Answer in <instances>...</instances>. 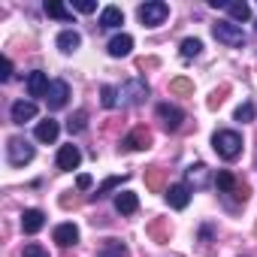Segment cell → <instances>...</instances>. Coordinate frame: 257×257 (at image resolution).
<instances>
[{
	"instance_id": "cell-1",
	"label": "cell",
	"mask_w": 257,
	"mask_h": 257,
	"mask_svg": "<svg viewBox=\"0 0 257 257\" xmlns=\"http://www.w3.org/2000/svg\"><path fill=\"white\" fill-rule=\"evenodd\" d=\"M212 149L218 152V158L236 161V158L242 155V137H239L236 131H218V134L212 137Z\"/></svg>"
},
{
	"instance_id": "cell-2",
	"label": "cell",
	"mask_w": 257,
	"mask_h": 257,
	"mask_svg": "<svg viewBox=\"0 0 257 257\" xmlns=\"http://www.w3.org/2000/svg\"><path fill=\"white\" fill-rule=\"evenodd\" d=\"M149 97V82L146 79H127L121 88H118V103L121 106H140L143 100Z\"/></svg>"
},
{
	"instance_id": "cell-3",
	"label": "cell",
	"mask_w": 257,
	"mask_h": 257,
	"mask_svg": "<svg viewBox=\"0 0 257 257\" xmlns=\"http://www.w3.org/2000/svg\"><path fill=\"white\" fill-rule=\"evenodd\" d=\"M212 34H215L218 43H224L230 49H242L245 40H248L245 31H242V25H236V22H218V25H212Z\"/></svg>"
},
{
	"instance_id": "cell-4",
	"label": "cell",
	"mask_w": 257,
	"mask_h": 257,
	"mask_svg": "<svg viewBox=\"0 0 257 257\" xmlns=\"http://www.w3.org/2000/svg\"><path fill=\"white\" fill-rule=\"evenodd\" d=\"M7 161H10L13 167L31 164V161H34V146H31L25 137H13V140L7 143Z\"/></svg>"
},
{
	"instance_id": "cell-5",
	"label": "cell",
	"mask_w": 257,
	"mask_h": 257,
	"mask_svg": "<svg viewBox=\"0 0 257 257\" xmlns=\"http://www.w3.org/2000/svg\"><path fill=\"white\" fill-rule=\"evenodd\" d=\"M137 13H140V22H143L146 28H158V25H164V22H167L170 7L164 4V0H149V4H143Z\"/></svg>"
},
{
	"instance_id": "cell-6",
	"label": "cell",
	"mask_w": 257,
	"mask_h": 257,
	"mask_svg": "<svg viewBox=\"0 0 257 257\" xmlns=\"http://www.w3.org/2000/svg\"><path fill=\"white\" fill-rule=\"evenodd\" d=\"M215 185H218V191H221V194H233L239 203H245V200H248V188H245V185H239V179H236L233 173H227V170H221V173L215 176Z\"/></svg>"
},
{
	"instance_id": "cell-7",
	"label": "cell",
	"mask_w": 257,
	"mask_h": 257,
	"mask_svg": "<svg viewBox=\"0 0 257 257\" xmlns=\"http://www.w3.org/2000/svg\"><path fill=\"white\" fill-rule=\"evenodd\" d=\"M67 100H70V85H67L64 79H55V82H52V88H49V94H46L49 109H52V112H58V109H64V106H67Z\"/></svg>"
},
{
	"instance_id": "cell-8",
	"label": "cell",
	"mask_w": 257,
	"mask_h": 257,
	"mask_svg": "<svg viewBox=\"0 0 257 257\" xmlns=\"http://www.w3.org/2000/svg\"><path fill=\"white\" fill-rule=\"evenodd\" d=\"M79 164H82V152H79V146H61L58 149V170H64V173H73V170H79Z\"/></svg>"
},
{
	"instance_id": "cell-9",
	"label": "cell",
	"mask_w": 257,
	"mask_h": 257,
	"mask_svg": "<svg viewBox=\"0 0 257 257\" xmlns=\"http://www.w3.org/2000/svg\"><path fill=\"white\" fill-rule=\"evenodd\" d=\"M158 118H161V124L167 127V131H179L182 121H185V112L179 106H173V103H161L158 106Z\"/></svg>"
},
{
	"instance_id": "cell-10",
	"label": "cell",
	"mask_w": 257,
	"mask_h": 257,
	"mask_svg": "<svg viewBox=\"0 0 257 257\" xmlns=\"http://www.w3.org/2000/svg\"><path fill=\"white\" fill-rule=\"evenodd\" d=\"M106 52H109V58H127V55L134 52V37H131V34H115V37L109 40Z\"/></svg>"
},
{
	"instance_id": "cell-11",
	"label": "cell",
	"mask_w": 257,
	"mask_h": 257,
	"mask_svg": "<svg viewBox=\"0 0 257 257\" xmlns=\"http://www.w3.org/2000/svg\"><path fill=\"white\" fill-rule=\"evenodd\" d=\"M10 118H13V124L34 121V118H37V103H34V100H16L13 109H10Z\"/></svg>"
},
{
	"instance_id": "cell-12",
	"label": "cell",
	"mask_w": 257,
	"mask_h": 257,
	"mask_svg": "<svg viewBox=\"0 0 257 257\" xmlns=\"http://www.w3.org/2000/svg\"><path fill=\"white\" fill-rule=\"evenodd\" d=\"M55 242L61 245V248H70V245H76L79 242V227L73 224V221H64V224H58L55 227Z\"/></svg>"
},
{
	"instance_id": "cell-13",
	"label": "cell",
	"mask_w": 257,
	"mask_h": 257,
	"mask_svg": "<svg viewBox=\"0 0 257 257\" xmlns=\"http://www.w3.org/2000/svg\"><path fill=\"white\" fill-rule=\"evenodd\" d=\"M152 146V131H146V127H134L131 134L124 137V149H134V152H143Z\"/></svg>"
},
{
	"instance_id": "cell-14",
	"label": "cell",
	"mask_w": 257,
	"mask_h": 257,
	"mask_svg": "<svg viewBox=\"0 0 257 257\" xmlns=\"http://www.w3.org/2000/svg\"><path fill=\"white\" fill-rule=\"evenodd\" d=\"M43 227H46V215H43L40 209H25V212H22V230H25L28 236L40 233Z\"/></svg>"
},
{
	"instance_id": "cell-15",
	"label": "cell",
	"mask_w": 257,
	"mask_h": 257,
	"mask_svg": "<svg viewBox=\"0 0 257 257\" xmlns=\"http://www.w3.org/2000/svg\"><path fill=\"white\" fill-rule=\"evenodd\" d=\"M49 88H52V82H49V76H46L43 70H34V73L28 76V94H31V97H46Z\"/></svg>"
},
{
	"instance_id": "cell-16",
	"label": "cell",
	"mask_w": 257,
	"mask_h": 257,
	"mask_svg": "<svg viewBox=\"0 0 257 257\" xmlns=\"http://www.w3.org/2000/svg\"><path fill=\"white\" fill-rule=\"evenodd\" d=\"M167 203H170L173 209H185V206L191 203V188L182 185V182H179V185H170V188H167Z\"/></svg>"
},
{
	"instance_id": "cell-17",
	"label": "cell",
	"mask_w": 257,
	"mask_h": 257,
	"mask_svg": "<svg viewBox=\"0 0 257 257\" xmlns=\"http://www.w3.org/2000/svg\"><path fill=\"white\" fill-rule=\"evenodd\" d=\"M124 25V13L118 10V7H103L100 10V28L103 31H115V28H121Z\"/></svg>"
},
{
	"instance_id": "cell-18",
	"label": "cell",
	"mask_w": 257,
	"mask_h": 257,
	"mask_svg": "<svg viewBox=\"0 0 257 257\" xmlns=\"http://www.w3.org/2000/svg\"><path fill=\"white\" fill-rule=\"evenodd\" d=\"M185 179H188V188L194 185V188H206L209 185V167L206 164H191L188 170H185Z\"/></svg>"
},
{
	"instance_id": "cell-19",
	"label": "cell",
	"mask_w": 257,
	"mask_h": 257,
	"mask_svg": "<svg viewBox=\"0 0 257 257\" xmlns=\"http://www.w3.org/2000/svg\"><path fill=\"white\" fill-rule=\"evenodd\" d=\"M115 209H118L121 215H134V212L140 209V197H137L134 191H118V197H115Z\"/></svg>"
},
{
	"instance_id": "cell-20",
	"label": "cell",
	"mask_w": 257,
	"mask_h": 257,
	"mask_svg": "<svg viewBox=\"0 0 257 257\" xmlns=\"http://www.w3.org/2000/svg\"><path fill=\"white\" fill-rule=\"evenodd\" d=\"M58 134H61V124H58L55 118H46V121L37 124V140H40V143H55Z\"/></svg>"
},
{
	"instance_id": "cell-21",
	"label": "cell",
	"mask_w": 257,
	"mask_h": 257,
	"mask_svg": "<svg viewBox=\"0 0 257 257\" xmlns=\"http://www.w3.org/2000/svg\"><path fill=\"white\" fill-rule=\"evenodd\" d=\"M79 46H82V37H79L76 31H61V34H58V49H61L64 55H73Z\"/></svg>"
},
{
	"instance_id": "cell-22",
	"label": "cell",
	"mask_w": 257,
	"mask_h": 257,
	"mask_svg": "<svg viewBox=\"0 0 257 257\" xmlns=\"http://www.w3.org/2000/svg\"><path fill=\"white\" fill-rule=\"evenodd\" d=\"M97 257H131V251H127V245L118 242V239H106L103 248L97 251Z\"/></svg>"
},
{
	"instance_id": "cell-23",
	"label": "cell",
	"mask_w": 257,
	"mask_h": 257,
	"mask_svg": "<svg viewBox=\"0 0 257 257\" xmlns=\"http://www.w3.org/2000/svg\"><path fill=\"white\" fill-rule=\"evenodd\" d=\"M46 16L61 19V22H73V10H67L64 4H58V0H46Z\"/></svg>"
},
{
	"instance_id": "cell-24",
	"label": "cell",
	"mask_w": 257,
	"mask_h": 257,
	"mask_svg": "<svg viewBox=\"0 0 257 257\" xmlns=\"http://www.w3.org/2000/svg\"><path fill=\"white\" fill-rule=\"evenodd\" d=\"M227 13H230L233 22H248V19H251V7H248V4H239V0H230V4H227Z\"/></svg>"
},
{
	"instance_id": "cell-25",
	"label": "cell",
	"mask_w": 257,
	"mask_h": 257,
	"mask_svg": "<svg viewBox=\"0 0 257 257\" xmlns=\"http://www.w3.org/2000/svg\"><path fill=\"white\" fill-rule=\"evenodd\" d=\"M85 127H88V112H85V109H79V112L67 121V131H70V134H82Z\"/></svg>"
},
{
	"instance_id": "cell-26",
	"label": "cell",
	"mask_w": 257,
	"mask_h": 257,
	"mask_svg": "<svg viewBox=\"0 0 257 257\" xmlns=\"http://www.w3.org/2000/svg\"><path fill=\"white\" fill-rule=\"evenodd\" d=\"M100 103H103L106 109H115V106H121V103H118V88H112V85H103V88H100Z\"/></svg>"
},
{
	"instance_id": "cell-27",
	"label": "cell",
	"mask_w": 257,
	"mask_h": 257,
	"mask_svg": "<svg viewBox=\"0 0 257 257\" xmlns=\"http://www.w3.org/2000/svg\"><path fill=\"white\" fill-rule=\"evenodd\" d=\"M203 52V43L197 40V37H188V40H182V58H197Z\"/></svg>"
},
{
	"instance_id": "cell-28",
	"label": "cell",
	"mask_w": 257,
	"mask_h": 257,
	"mask_svg": "<svg viewBox=\"0 0 257 257\" xmlns=\"http://www.w3.org/2000/svg\"><path fill=\"white\" fill-rule=\"evenodd\" d=\"M121 182H127V176H112V179H106V182H103V185L97 188V194H94V197H97V200L109 197V191H112V188H118Z\"/></svg>"
},
{
	"instance_id": "cell-29",
	"label": "cell",
	"mask_w": 257,
	"mask_h": 257,
	"mask_svg": "<svg viewBox=\"0 0 257 257\" xmlns=\"http://www.w3.org/2000/svg\"><path fill=\"white\" fill-rule=\"evenodd\" d=\"M254 115H257V109H254V103H242V106L236 109V121H242V124H248V121H254Z\"/></svg>"
},
{
	"instance_id": "cell-30",
	"label": "cell",
	"mask_w": 257,
	"mask_h": 257,
	"mask_svg": "<svg viewBox=\"0 0 257 257\" xmlns=\"http://www.w3.org/2000/svg\"><path fill=\"white\" fill-rule=\"evenodd\" d=\"M170 91H173V94H194V82H188V79H173V82H170Z\"/></svg>"
},
{
	"instance_id": "cell-31",
	"label": "cell",
	"mask_w": 257,
	"mask_h": 257,
	"mask_svg": "<svg viewBox=\"0 0 257 257\" xmlns=\"http://www.w3.org/2000/svg\"><path fill=\"white\" fill-rule=\"evenodd\" d=\"M73 10L88 16V13H94V10H97V4H94V0H73Z\"/></svg>"
},
{
	"instance_id": "cell-32",
	"label": "cell",
	"mask_w": 257,
	"mask_h": 257,
	"mask_svg": "<svg viewBox=\"0 0 257 257\" xmlns=\"http://www.w3.org/2000/svg\"><path fill=\"white\" fill-rule=\"evenodd\" d=\"M22 257H49V251L43 245H25V254Z\"/></svg>"
},
{
	"instance_id": "cell-33",
	"label": "cell",
	"mask_w": 257,
	"mask_h": 257,
	"mask_svg": "<svg viewBox=\"0 0 257 257\" xmlns=\"http://www.w3.org/2000/svg\"><path fill=\"white\" fill-rule=\"evenodd\" d=\"M13 79V61L4 58V73H0V82H10Z\"/></svg>"
},
{
	"instance_id": "cell-34",
	"label": "cell",
	"mask_w": 257,
	"mask_h": 257,
	"mask_svg": "<svg viewBox=\"0 0 257 257\" xmlns=\"http://www.w3.org/2000/svg\"><path fill=\"white\" fill-rule=\"evenodd\" d=\"M76 188H79V191H88V188H91V176H79V179H76Z\"/></svg>"
},
{
	"instance_id": "cell-35",
	"label": "cell",
	"mask_w": 257,
	"mask_h": 257,
	"mask_svg": "<svg viewBox=\"0 0 257 257\" xmlns=\"http://www.w3.org/2000/svg\"><path fill=\"white\" fill-rule=\"evenodd\" d=\"M158 185H161V173L155 170V173H152V188H158Z\"/></svg>"
}]
</instances>
